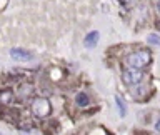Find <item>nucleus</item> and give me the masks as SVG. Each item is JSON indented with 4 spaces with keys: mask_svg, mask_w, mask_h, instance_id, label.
<instances>
[{
    "mask_svg": "<svg viewBox=\"0 0 160 135\" xmlns=\"http://www.w3.org/2000/svg\"><path fill=\"white\" fill-rule=\"evenodd\" d=\"M10 55H12L13 60H18V62H27V60L32 58V55L23 48H12L10 50Z\"/></svg>",
    "mask_w": 160,
    "mask_h": 135,
    "instance_id": "4",
    "label": "nucleus"
},
{
    "mask_svg": "<svg viewBox=\"0 0 160 135\" xmlns=\"http://www.w3.org/2000/svg\"><path fill=\"white\" fill-rule=\"evenodd\" d=\"M0 135H2V133H0Z\"/></svg>",
    "mask_w": 160,
    "mask_h": 135,
    "instance_id": "12",
    "label": "nucleus"
},
{
    "mask_svg": "<svg viewBox=\"0 0 160 135\" xmlns=\"http://www.w3.org/2000/svg\"><path fill=\"white\" fill-rule=\"evenodd\" d=\"M157 8H158V12H160V0L157 2Z\"/></svg>",
    "mask_w": 160,
    "mask_h": 135,
    "instance_id": "11",
    "label": "nucleus"
},
{
    "mask_svg": "<svg viewBox=\"0 0 160 135\" xmlns=\"http://www.w3.org/2000/svg\"><path fill=\"white\" fill-rule=\"evenodd\" d=\"M75 102H77V105H80V107H85V105H88V97L85 93H78L77 97H75Z\"/></svg>",
    "mask_w": 160,
    "mask_h": 135,
    "instance_id": "7",
    "label": "nucleus"
},
{
    "mask_svg": "<svg viewBox=\"0 0 160 135\" xmlns=\"http://www.w3.org/2000/svg\"><path fill=\"white\" fill-rule=\"evenodd\" d=\"M147 40H148L150 43H155V45L160 43V37H158V35H155V33H150V35H147Z\"/></svg>",
    "mask_w": 160,
    "mask_h": 135,
    "instance_id": "9",
    "label": "nucleus"
},
{
    "mask_svg": "<svg viewBox=\"0 0 160 135\" xmlns=\"http://www.w3.org/2000/svg\"><path fill=\"white\" fill-rule=\"evenodd\" d=\"M32 112L37 115V117L45 118L50 115V112H52V103H50V100L45 98V97H37V98H33V102H32Z\"/></svg>",
    "mask_w": 160,
    "mask_h": 135,
    "instance_id": "2",
    "label": "nucleus"
},
{
    "mask_svg": "<svg viewBox=\"0 0 160 135\" xmlns=\"http://www.w3.org/2000/svg\"><path fill=\"white\" fill-rule=\"evenodd\" d=\"M12 98H13V93L10 92V90H3V92L0 93V103H8Z\"/></svg>",
    "mask_w": 160,
    "mask_h": 135,
    "instance_id": "6",
    "label": "nucleus"
},
{
    "mask_svg": "<svg viewBox=\"0 0 160 135\" xmlns=\"http://www.w3.org/2000/svg\"><path fill=\"white\" fill-rule=\"evenodd\" d=\"M150 60H152V55H150L148 50H137V52L128 53L125 62L132 68H143L150 63Z\"/></svg>",
    "mask_w": 160,
    "mask_h": 135,
    "instance_id": "1",
    "label": "nucleus"
},
{
    "mask_svg": "<svg viewBox=\"0 0 160 135\" xmlns=\"http://www.w3.org/2000/svg\"><path fill=\"white\" fill-rule=\"evenodd\" d=\"M142 78H143V72L140 68H127V70H123V73H122V80H123V83L125 85H137L142 82Z\"/></svg>",
    "mask_w": 160,
    "mask_h": 135,
    "instance_id": "3",
    "label": "nucleus"
},
{
    "mask_svg": "<svg viewBox=\"0 0 160 135\" xmlns=\"http://www.w3.org/2000/svg\"><path fill=\"white\" fill-rule=\"evenodd\" d=\"M98 37H100L98 32H97V30H93V32H90V33L87 35V37H85L83 45H85L87 48H93L95 45H97V42H98Z\"/></svg>",
    "mask_w": 160,
    "mask_h": 135,
    "instance_id": "5",
    "label": "nucleus"
},
{
    "mask_svg": "<svg viewBox=\"0 0 160 135\" xmlns=\"http://www.w3.org/2000/svg\"><path fill=\"white\" fill-rule=\"evenodd\" d=\"M155 128H157V132L160 133V118L157 120V123H155Z\"/></svg>",
    "mask_w": 160,
    "mask_h": 135,
    "instance_id": "10",
    "label": "nucleus"
},
{
    "mask_svg": "<svg viewBox=\"0 0 160 135\" xmlns=\"http://www.w3.org/2000/svg\"><path fill=\"white\" fill-rule=\"evenodd\" d=\"M115 102H117V105H118V112H120V115H125V112H127V110H125V102H123V98L120 97V95H117V97H115Z\"/></svg>",
    "mask_w": 160,
    "mask_h": 135,
    "instance_id": "8",
    "label": "nucleus"
}]
</instances>
